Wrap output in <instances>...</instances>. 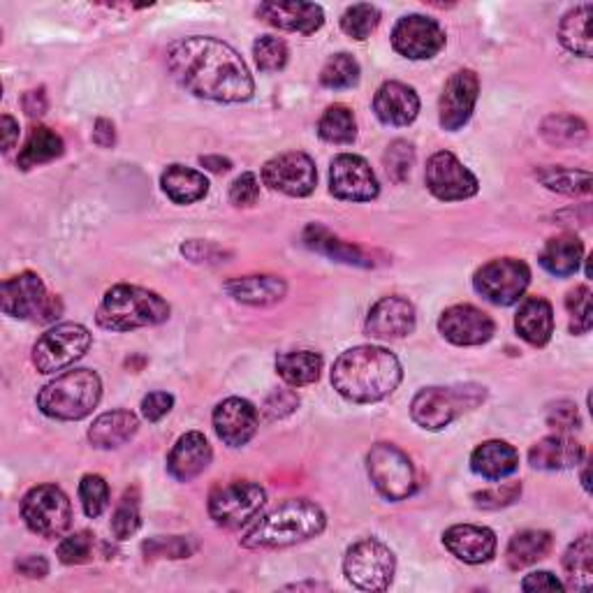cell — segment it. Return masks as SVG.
<instances>
[{"label":"cell","instance_id":"6da1fadb","mask_svg":"<svg viewBox=\"0 0 593 593\" xmlns=\"http://www.w3.org/2000/svg\"><path fill=\"white\" fill-rule=\"evenodd\" d=\"M168 67L188 94L213 102H246L256 84L239 53L227 42L193 35L168 49Z\"/></svg>","mask_w":593,"mask_h":593},{"label":"cell","instance_id":"7a4b0ae2","mask_svg":"<svg viewBox=\"0 0 593 593\" xmlns=\"http://www.w3.org/2000/svg\"><path fill=\"white\" fill-rule=\"evenodd\" d=\"M401 365L381 346H357L341 355L332 369V385L353 404H375L399 387Z\"/></svg>","mask_w":593,"mask_h":593},{"label":"cell","instance_id":"3957f363","mask_svg":"<svg viewBox=\"0 0 593 593\" xmlns=\"http://www.w3.org/2000/svg\"><path fill=\"white\" fill-rule=\"evenodd\" d=\"M328 527V517L320 506L307 498H293L260 517L242 538L246 549H281L307 543Z\"/></svg>","mask_w":593,"mask_h":593},{"label":"cell","instance_id":"277c9868","mask_svg":"<svg viewBox=\"0 0 593 593\" xmlns=\"http://www.w3.org/2000/svg\"><path fill=\"white\" fill-rule=\"evenodd\" d=\"M170 318V304L153 291L139 285H114L107 291L96 320L102 330L133 332L153 328Z\"/></svg>","mask_w":593,"mask_h":593},{"label":"cell","instance_id":"5b68a950","mask_svg":"<svg viewBox=\"0 0 593 593\" xmlns=\"http://www.w3.org/2000/svg\"><path fill=\"white\" fill-rule=\"evenodd\" d=\"M102 397V381L91 369H75L59 375L38 394V408L47 418L75 422L91 416Z\"/></svg>","mask_w":593,"mask_h":593},{"label":"cell","instance_id":"8992f818","mask_svg":"<svg viewBox=\"0 0 593 593\" xmlns=\"http://www.w3.org/2000/svg\"><path fill=\"white\" fill-rule=\"evenodd\" d=\"M487 392L480 385H457V387H424L416 394L410 404V418L427 431H441L450 427L459 416L478 408Z\"/></svg>","mask_w":593,"mask_h":593},{"label":"cell","instance_id":"52a82bcc","mask_svg":"<svg viewBox=\"0 0 593 593\" xmlns=\"http://www.w3.org/2000/svg\"><path fill=\"white\" fill-rule=\"evenodd\" d=\"M0 307L5 316L30 322H53L63 313L61 299L49 295L42 279L33 272L12 276L3 283Z\"/></svg>","mask_w":593,"mask_h":593},{"label":"cell","instance_id":"ba28073f","mask_svg":"<svg viewBox=\"0 0 593 593\" xmlns=\"http://www.w3.org/2000/svg\"><path fill=\"white\" fill-rule=\"evenodd\" d=\"M373 487L387 501H406L416 494L418 478L410 457L392 443H375L367 457Z\"/></svg>","mask_w":593,"mask_h":593},{"label":"cell","instance_id":"9c48e42d","mask_svg":"<svg viewBox=\"0 0 593 593\" xmlns=\"http://www.w3.org/2000/svg\"><path fill=\"white\" fill-rule=\"evenodd\" d=\"M397 559L392 549L381 543L379 538H365L357 541L344 559V572L353 586L362 591H385L394 580Z\"/></svg>","mask_w":593,"mask_h":593},{"label":"cell","instance_id":"30bf717a","mask_svg":"<svg viewBox=\"0 0 593 593\" xmlns=\"http://www.w3.org/2000/svg\"><path fill=\"white\" fill-rule=\"evenodd\" d=\"M94 344V336L79 322H63V325L45 332L33 346V365L40 373H57L72 367L82 359Z\"/></svg>","mask_w":593,"mask_h":593},{"label":"cell","instance_id":"8fae6325","mask_svg":"<svg viewBox=\"0 0 593 593\" xmlns=\"http://www.w3.org/2000/svg\"><path fill=\"white\" fill-rule=\"evenodd\" d=\"M529 283H531L529 264L515 258H501L482 264L473 279L475 293L496 304V307H512V304L524 297Z\"/></svg>","mask_w":593,"mask_h":593},{"label":"cell","instance_id":"7c38bea8","mask_svg":"<svg viewBox=\"0 0 593 593\" xmlns=\"http://www.w3.org/2000/svg\"><path fill=\"white\" fill-rule=\"evenodd\" d=\"M267 494L256 482L239 480L223 484L209 496V515L219 527L242 529L264 508Z\"/></svg>","mask_w":593,"mask_h":593},{"label":"cell","instance_id":"4fadbf2b","mask_svg":"<svg viewBox=\"0 0 593 593\" xmlns=\"http://www.w3.org/2000/svg\"><path fill=\"white\" fill-rule=\"evenodd\" d=\"M22 517L33 533L42 538H61L72 524L70 498L57 484H40L24 496Z\"/></svg>","mask_w":593,"mask_h":593},{"label":"cell","instance_id":"5bb4252c","mask_svg":"<svg viewBox=\"0 0 593 593\" xmlns=\"http://www.w3.org/2000/svg\"><path fill=\"white\" fill-rule=\"evenodd\" d=\"M427 188L443 202H461L478 195V176L450 151H438L427 163Z\"/></svg>","mask_w":593,"mask_h":593},{"label":"cell","instance_id":"9a60e30c","mask_svg":"<svg viewBox=\"0 0 593 593\" xmlns=\"http://www.w3.org/2000/svg\"><path fill=\"white\" fill-rule=\"evenodd\" d=\"M262 182L264 186L283 195L307 197L316 190L318 170L311 156L301 151H287L267 160L262 168Z\"/></svg>","mask_w":593,"mask_h":593},{"label":"cell","instance_id":"2e32d148","mask_svg":"<svg viewBox=\"0 0 593 593\" xmlns=\"http://www.w3.org/2000/svg\"><path fill=\"white\" fill-rule=\"evenodd\" d=\"M392 47L410 61H429L445 47V30L431 16L408 14L394 26Z\"/></svg>","mask_w":593,"mask_h":593},{"label":"cell","instance_id":"e0dca14e","mask_svg":"<svg viewBox=\"0 0 593 593\" xmlns=\"http://www.w3.org/2000/svg\"><path fill=\"white\" fill-rule=\"evenodd\" d=\"M330 190L338 200L371 202L379 197L381 186L365 158L355 153H341L332 160Z\"/></svg>","mask_w":593,"mask_h":593},{"label":"cell","instance_id":"ac0fdd59","mask_svg":"<svg viewBox=\"0 0 593 593\" xmlns=\"http://www.w3.org/2000/svg\"><path fill=\"white\" fill-rule=\"evenodd\" d=\"M478 94L480 79L473 70H457L455 75L447 79L438 104V121L443 125V131L455 133L471 121Z\"/></svg>","mask_w":593,"mask_h":593},{"label":"cell","instance_id":"d6986e66","mask_svg":"<svg viewBox=\"0 0 593 593\" xmlns=\"http://www.w3.org/2000/svg\"><path fill=\"white\" fill-rule=\"evenodd\" d=\"M438 330L455 346H482L492 341L496 325L487 313L471 307V304H457V307L443 311Z\"/></svg>","mask_w":593,"mask_h":593},{"label":"cell","instance_id":"ffe728a7","mask_svg":"<svg viewBox=\"0 0 593 593\" xmlns=\"http://www.w3.org/2000/svg\"><path fill=\"white\" fill-rule=\"evenodd\" d=\"M258 408L239 397H230L221 401L213 410V429L219 438L230 447H242L258 431Z\"/></svg>","mask_w":593,"mask_h":593},{"label":"cell","instance_id":"44dd1931","mask_svg":"<svg viewBox=\"0 0 593 593\" xmlns=\"http://www.w3.org/2000/svg\"><path fill=\"white\" fill-rule=\"evenodd\" d=\"M365 330L373 338H404L416 330V307L404 297H383L371 307Z\"/></svg>","mask_w":593,"mask_h":593},{"label":"cell","instance_id":"7402d4cb","mask_svg":"<svg viewBox=\"0 0 593 593\" xmlns=\"http://www.w3.org/2000/svg\"><path fill=\"white\" fill-rule=\"evenodd\" d=\"M443 545L464 564H487L496 554V535L487 527L457 524L443 533Z\"/></svg>","mask_w":593,"mask_h":593},{"label":"cell","instance_id":"603a6c76","mask_svg":"<svg viewBox=\"0 0 593 593\" xmlns=\"http://www.w3.org/2000/svg\"><path fill=\"white\" fill-rule=\"evenodd\" d=\"M213 459V450L205 434L200 431H188L174 443L168 455V471L178 482H190L209 469Z\"/></svg>","mask_w":593,"mask_h":593},{"label":"cell","instance_id":"cb8c5ba5","mask_svg":"<svg viewBox=\"0 0 593 593\" xmlns=\"http://www.w3.org/2000/svg\"><path fill=\"white\" fill-rule=\"evenodd\" d=\"M373 112L385 125L404 128L420 114V98L416 88L401 82H385L373 98Z\"/></svg>","mask_w":593,"mask_h":593},{"label":"cell","instance_id":"d4e9b609","mask_svg":"<svg viewBox=\"0 0 593 593\" xmlns=\"http://www.w3.org/2000/svg\"><path fill=\"white\" fill-rule=\"evenodd\" d=\"M258 16L269 26L311 35L325 24V12L316 3H262L258 8Z\"/></svg>","mask_w":593,"mask_h":593},{"label":"cell","instance_id":"484cf974","mask_svg":"<svg viewBox=\"0 0 593 593\" xmlns=\"http://www.w3.org/2000/svg\"><path fill=\"white\" fill-rule=\"evenodd\" d=\"M582 459H584V447L578 441H572L564 434H554L538 441L529 453L531 466L541 471L575 469V466L582 464Z\"/></svg>","mask_w":593,"mask_h":593},{"label":"cell","instance_id":"4316f807","mask_svg":"<svg viewBox=\"0 0 593 593\" xmlns=\"http://www.w3.org/2000/svg\"><path fill=\"white\" fill-rule=\"evenodd\" d=\"M515 330L527 344L543 348L549 344L554 334V309L543 297H529L522 301V307L515 318Z\"/></svg>","mask_w":593,"mask_h":593},{"label":"cell","instance_id":"83f0119b","mask_svg":"<svg viewBox=\"0 0 593 593\" xmlns=\"http://www.w3.org/2000/svg\"><path fill=\"white\" fill-rule=\"evenodd\" d=\"M225 293L248 307H272V304L281 301L287 293V283L281 276H239L225 283Z\"/></svg>","mask_w":593,"mask_h":593},{"label":"cell","instance_id":"f1b7e54d","mask_svg":"<svg viewBox=\"0 0 593 593\" xmlns=\"http://www.w3.org/2000/svg\"><path fill=\"white\" fill-rule=\"evenodd\" d=\"M471 469L484 480L510 478L519 469V455L506 441H487L478 445L471 455Z\"/></svg>","mask_w":593,"mask_h":593},{"label":"cell","instance_id":"f546056e","mask_svg":"<svg viewBox=\"0 0 593 593\" xmlns=\"http://www.w3.org/2000/svg\"><path fill=\"white\" fill-rule=\"evenodd\" d=\"M139 429V420L131 410H110L88 429V441L98 450H116V447L128 443Z\"/></svg>","mask_w":593,"mask_h":593},{"label":"cell","instance_id":"4dcf8cb0","mask_svg":"<svg viewBox=\"0 0 593 593\" xmlns=\"http://www.w3.org/2000/svg\"><path fill=\"white\" fill-rule=\"evenodd\" d=\"M304 244H307L316 254L328 256L330 260L344 262V264H355V267H373V260L365 254L359 246L341 242L338 237H334L328 227L322 225H309L304 230Z\"/></svg>","mask_w":593,"mask_h":593},{"label":"cell","instance_id":"1f68e13d","mask_svg":"<svg viewBox=\"0 0 593 593\" xmlns=\"http://www.w3.org/2000/svg\"><path fill=\"white\" fill-rule=\"evenodd\" d=\"M160 186L174 205H193L200 202L209 193V178L184 165H170L163 176H160Z\"/></svg>","mask_w":593,"mask_h":593},{"label":"cell","instance_id":"d6a6232c","mask_svg":"<svg viewBox=\"0 0 593 593\" xmlns=\"http://www.w3.org/2000/svg\"><path fill=\"white\" fill-rule=\"evenodd\" d=\"M582 262H584V246L575 235H561V237L549 239L541 254V264L545 272L559 279L578 274Z\"/></svg>","mask_w":593,"mask_h":593},{"label":"cell","instance_id":"836d02e7","mask_svg":"<svg viewBox=\"0 0 593 593\" xmlns=\"http://www.w3.org/2000/svg\"><path fill=\"white\" fill-rule=\"evenodd\" d=\"M554 545V538L547 531H522L510 538L508 549H506V564L510 570H522L529 568L533 564H538L541 559L549 554Z\"/></svg>","mask_w":593,"mask_h":593},{"label":"cell","instance_id":"e575fe53","mask_svg":"<svg viewBox=\"0 0 593 593\" xmlns=\"http://www.w3.org/2000/svg\"><path fill=\"white\" fill-rule=\"evenodd\" d=\"M63 139L61 135L53 133L47 125H35V128L28 133V139L24 144V149L20 151V158H16V165H20L24 172L40 168L45 163H51L63 156Z\"/></svg>","mask_w":593,"mask_h":593},{"label":"cell","instance_id":"d590c367","mask_svg":"<svg viewBox=\"0 0 593 593\" xmlns=\"http://www.w3.org/2000/svg\"><path fill=\"white\" fill-rule=\"evenodd\" d=\"M276 371L285 385L291 387H307L320 379L322 357L313 350H295L281 353L276 357Z\"/></svg>","mask_w":593,"mask_h":593},{"label":"cell","instance_id":"8d00e7d4","mask_svg":"<svg viewBox=\"0 0 593 593\" xmlns=\"http://www.w3.org/2000/svg\"><path fill=\"white\" fill-rule=\"evenodd\" d=\"M591 16H593V5L584 3L570 10L559 24V40L570 53H575V57H584V59L591 57L593 51Z\"/></svg>","mask_w":593,"mask_h":593},{"label":"cell","instance_id":"74e56055","mask_svg":"<svg viewBox=\"0 0 593 593\" xmlns=\"http://www.w3.org/2000/svg\"><path fill=\"white\" fill-rule=\"evenodd\" d=\"M566 586L575 591H589L593 586V543L584 533L564 554Z\"/></svg>","mask_w":593,"mask_h":593},{"label":"cell","instance_id":"f35d334b","mask_svg":"<svg viewBox=\"0 0 593 593\" xmlns=\"http://www.w3.org/2000/svg\"><path fill=\"white\" fill-rule=\"evenodd\" d=\"M535 178L541 182L547 190L568 195V197H580L589 195L593 178L586 170H572V168H541L535 172Z\"/></svg>","mask_w":593,"mask_h":593},{"label":"cell","instance_id":"ab89813d","mask_svg":"<svg viewBox=\"0 0 593 593\" xmlns=\"http://www.w3.org/2000/svg\"><path fill=\"white\" fill-rule=\"evenodd\" d=\"M541 135L547 144H552V147L564 149V147H578V144H582L589 135V128L586 123L578 116L554 114L543 121Z\"/></svg>","mask_w":593,"mask_h":593},{"label":"cell","instance_id":"60d3db41","mask_svg":"<svg viewBox=\"0 0 593 593\" xmlns=\"http://www.w3.org/2000/svg\"><path fill=\"white\" fill-rule=\"evenodd\" d=\"M318 135L330 144H353L357 137V123L346 104H332L320 116Z\"/></svg>","mask_w":593,"mask_h":593},{"label":"cell","instance_id":"b9f144b4","mask_svg":"<svg viewBox=\"0 0 593 593\" xmlns=\"http://www.w3.org/2000/svg\"><path fill=\"white\" fill-rule=\"evenodd\" d=\"M359 82V63L353 57V53H334V57L325 63L320 72V84L325 88H334V91H341V88H353Z\"/></svg>","mask_w":593,"mask_h":593},{"label":"cell","instance_id":"7bdbcfd3","mask_svg":"<svg viewBox=\"0 0 593 593\" xmlns=\"http://www.w3.org/2000/svg\"><path fill=\"white\" fill-rule=\"evenodd\" d=\"M381 12L371 3H357L350 5L344 14H341V30L350 35L353 40H367L369 35L379 28Z\"/></svg>","mask_w":593,"mask_h":593},{"label":"cell","instance_id":"ee69618b","mask_svg":"<svg viewBox=\"0 0 593 593\" xmlns=\"http://www.w3.org/2000/svg\"><path fill=\"white\" fill-rule=\"evenodd\" d=\"M197 541L188 535H170V538H151L141 545L147 559H188L197 552Z\"/></svg>","mask_w":593,"mask_h":593},{"label":"cell","instance_id":"f6af8a7d","mask_svg":"<svg viewBox=\"0 0 593 593\" xmlns=\"http://www.w3.org/2000/svg\"><path fill=\"white\" fill-rule=\"evenodd\" d=\"M139 524H141L139 494H137V490H128L119 501V506L112 515V531L116 535V541H128L131 535L137 533Z\"/></svg>","mask_w":593,"mask_h":593},{"label":"cell","instance_id":"bcb514c9","mask_svg":"<svg viewBox=\"0 0 593 593\" xmlns=\"http://www.w3.org/2000/svg\"><path fill=\"white\" fill-rule=\"evenodd\" d=\"M383 165L394 184H404L410 176L412 165H416V149H412V144L406 139H394L383 156Z\"/></svg>","mask_w":593,"mask_h":593},{"label":"cell","instance_id":"7dc6e473","mask_svg":"<svg viewBox=\"0 0 593 593\" xmlns=\"http://www.w3.org/2000/svg\"><path fill=\"white\" fill-rule=\"evenodd\" d=\"M79 501L88 517H100L110 506V484L104 482L102 475H84L79 482Z\"/></svg>","mask_w":593,"mask_h":593},{"label":"cell","instance_id":"c3c4849f","mask_svg":"<svg viewBox=\"0 0 593 593\" xmlns=\"http://www.w3.org/2000/svg\"><path fill=\"white\" fill-rule=\"evenodd\" d=\"M566 309L570 313V332L586 334L593 325V307L589 285H578L566 297Z\"/></svg>","mask_w":593,"mask_h":593},{"label":"cell","instance_id":"681fc988","mask_svg":"<svg viewBox=\"0 0 593 593\" xmlns=\"http://www.w3.org/2000/svg\"><path fill=\"white\" fill-rule=\"evenodd\" d=\"M254 57L262 72H279L287 65L291 51H287V45L276 35H262L254 45Z\"/></svg>","mask_w":593,"mask_h":593},{"label":"cell","instance_id":"f907efd6","mask_svg":"<svg viewBox=\"0 0 593 593\" xmlns=\"http://www.w3.org/2000/svg\"><path fill=\"white\" fill-rule=\"evenodd\" d=\"M59 561L65 566H79L91 561L94 556V535L88 531H77L59 543Z\"/></svg>","mask_w":593,"mask_h":593},{"label":"cell","instance_id":"816d5d0a","mask_svg":"<svg viewBox=\"0 0 593 593\" xmlns=\"http://www.w3.org/2000/svg\"><path fill=\"white\" fill-rule=\"evenodd\" d=\"M519 494H522V482H506V484H498V487L482 490V492L473 494V501H475L478 508L498 510V508H506V506H510V503H515L519 498Z\"/></svg>","mask_w":593,"mask_h":593},{"label":"cell","instance_id":"f5cc1de1","mask_svg":"<svg viewBox=\"0 0 593 593\" xmlns=\"http://www.w3.org/2000/svg\"><path fill=\"white\" fill-rule=\"evenodd\" d=\"M182 254L195 264H221V262H227V258L232 256L230 250L221 248L219 244L202 242V239L186 242L182 246Z\"/></svg>","mask_w":593,"mask_h":593},{"label":"cell","instance_id":"db71d44e","mask_svg":"<svg viewBox=\"0 0 593 593\" xmlns=\"http://www.w3.org/2000/svg\"><path fill=\"white\" fill-rule=\"evenodd\" d=\"M297 406H299V397L293 390H276L267 397L262 412H264L267 420L274 422V420H283L287 416H293Z\"/></svg>","mask_w":593,"mask_h":593},{"label":"cell","instance_id":"11a10c76","mask_svg":"<svg viewBox=\"0 0 593 593\" xmlns=\"http://www.w3.org/2000/svg\"><path fill=\"white\" fill-rule=\"evenodd\" d=\"M260 200V182L256 174L244 172L230 186V202L235 207H254Z\"/></svg>","mask_w":593,"mask_h":593},{"label":"cell","instance_id":"9f6ffc18","mask_svg":"<svg viewBox=\"0 0 593 593\" xmlns=\"http://www.w3.org/2000/svg\"><path fill=\"white\" fill-rule=\"evenodd\" d=\"M547 424L559 431V434H566V431L578 429L582 424L578 406H575L572 401H556L547 410Z\"/></svg>","mask_w":593,"mask_h":593},{"label":"cell","instance_id":"6f0895ef","mask_svg":"<svg viewBox=\"0 0 593 593\" xmlns=\"http://www.w3.org/2000/svg\"><path fill=\"white\" fill-rule=\"evenodd\" d=\"M174 406V397L168 392H151L141 399V416L149 422H160Z\"/></svg>","mask_w":593,"mask_h":593},{"label":"cell","instance_id":"680465c9","mask_svg":"<svg viewBox=\"0 0 593 593\" xmlns=\"http://www.w3.org/2000/svg\"><path fill=\"white\" fill-rule=\"evenodd\" d=\"M522 589L533 593V591H564L566 584L554 578L549 570H541V572H531L522 580Z\"/></svg>","mask_w":593,"mask_h":593},{"label":"cell","instance_id":"91938a15","mask_svg":"<svg viewBox=\"0 0 593 593\" xmlns=\"http://www.w3.org/2000/svg\"><path fill=\"white\" fill-rule=\"evenodd\" d=\"M16 570H20L22 575H26V578L30 580H42L45 575L49 572V564L45 556H24V559L16 561Z\"/></svg>","mask_w":593,"mask_h":593},{"label":"cell","instance_id":"94428289","mask_svg":"<svg viewBox=\"0 0 593 593\" xmlns=\"http://www.w3.org/2000/svg\"><path fill=\"white\" fill-rule=\"evenodd\" d=\"M94 141L102 149H112L116 144V128L110 119H98L94 125Z\"/></svg>","mask_w":593,"mask_h":593},{"label":"cell","instance_id":"6125c7cd","mask_svg":"<svg viewBox=\"0 0 593 593\" xmlns=\"http://www.w3.org/2000/svg\"><path fill=\"white\" fill-rule=\"evenodd\" d=\"M24 112L28 116H42L47 112V94H45V88H35V91H28L24 94Z\"/></svg>","mask_w":593,"mask_h":593},{"label":"cell","instance_id":"be15d7a7","mask_svg":"<svg viewBox=\"0 0 593 593\" xmlns=\"http://www.w3.org/2000/svg\"><path fill=\"white\" fill-rule=\"evenodd\" d=\"M0 133H3V151L14 149L16 139H20V123L5 114L3 119H0Z\"/></svg>","mask_w":593,"mask_h":593},{"label":"cell","instance_id":"e7e4bbea","mask_svg":"<svg viewBox=\"0 0 593 593\" xmlns=\"http://www.w3.org/2000/svg\"><path fill=\"white\" fill-rule=\"evenodd\" d=\"M200 165L207 168V170H211V172H215V174H223V172H227L232 168L230 160L223 158V156H202L200 158Z\"/></svg>","mask_w":593,"mask_h":593},{"label":"cell","instance_id":"03108f58","mask_svg":"<svg viewBox=\"0 0 593 593\" xmlns=\"http://www.w3.org/2000/svg\"><path fill=\"white\" fill-rule=\"evenodd\" d=\"M582 484H584V490L589 492V466L584 464V471H582Z\"/></svg>","mask_w":593,"mask_h":593}]
</instances>
